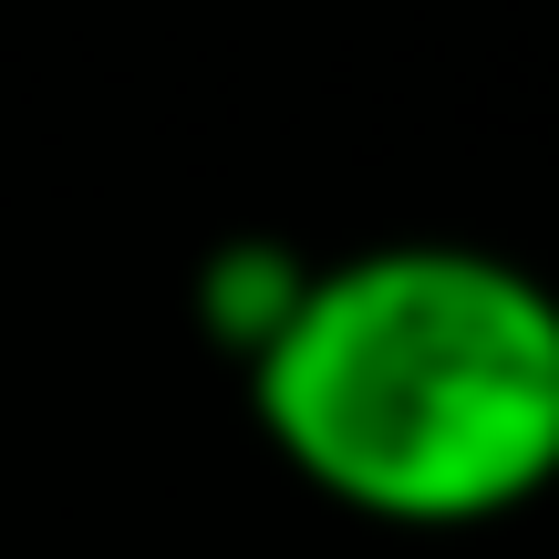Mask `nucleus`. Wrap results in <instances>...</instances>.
<instances>
[{
    "instance_id": "f257e3e1",
    "label": "nucleus",
    "mask_w": 559,
    "mask_h": 559,
    "mask_svg": "<svg viewBox=\"0 0 559 559\" xmlns=\"http://www.w3.org/2000/svg\"><path fill=\"white\" fill-rule=\"evenodd\" d=\"M249 415L353 519L487 528L559 487V290L456 239L321 260L249 353Z\"/></svg>"
},
{
    "instance_id": "f03ea898",
    "label": "nucleus",
    "mask_w": 559,
    "mask_h": 559,
    "mask_svg": "<svg viewBox=\"0 0 559 559\" xmlns=\"http://www.w3.org/2000/svg\"><path fill=\"white\" fill-rule=\"evenodd\" d=\"M300 280H311V260H290L280 239H239V249H218V260L198 270V321L249 362V353L280 332V321H290Z\"/></svg>"
}]
</instances>
